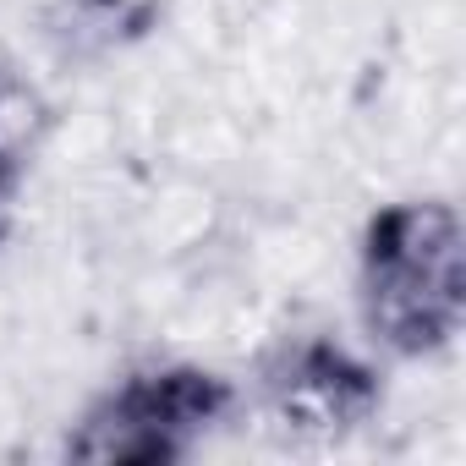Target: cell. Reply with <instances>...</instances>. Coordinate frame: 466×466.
Instances as JSON below:
<instances>
[{"instance_id": "obj_2", "label": "cell", "mask_w": 466, "mask_h": 466, "mask_svg": "<svg viewBox=\"0 0 466 466\" xmlns=\"http://www.w3.org/2000/svg\"><path fill=\"white\" fill-rule=\"evenodd\" d=\"M230 379L198 362H165L137 368L121 384H110L66 433V455L83 466H165L198 450L214 422H225Z\"/></svg>"}, {"instance_id": "obj_3", "label": "cell", "mask_w": 466, "mask_h": 466, "mask_svg": "<svg viewBox=\"0 0 466 466\" xmlns=\"http://www.w3.org/2000/svg\"><path fill=\"white\" fill-rule=\"evenodd\" d=\"M379 373L335 340H291L264 368V411L286 439H340L379 411Z\"/></svg>"}, {"instance_id": "obj_4", "label": "cell", "mask_w": 466, "mask_h": 466, "mask_svg": "<svg viewBox=\"0 0 466 466\" xmlns=\"http://www.w3.org/2000/svg\"><path fill=\"white\" fill-rule=\"evenodd\" d=\"M6 198H12V159L0 154V214H6Z\"/></svg>"}, {"instance_id": "obj_1", "label": "cell", "mask_w": 466, "mask_h": 466, "mask_svg": "<svg viewBox=\"0 0 466 466\" xmlns=\"http://www.w3.org/2000/svg\"><path fill=\"white\" fill-rule=\"evenodd\" d=\"M357 302L395 357H433L466 324V237L444 198L384 203L362 230Z\"/></svg>"}]
</instances>
